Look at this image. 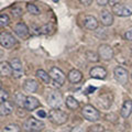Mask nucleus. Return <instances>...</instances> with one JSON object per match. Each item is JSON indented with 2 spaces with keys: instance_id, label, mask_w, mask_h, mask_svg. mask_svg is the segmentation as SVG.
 <instances>
[{
  "instance_id": "obj_14",
  "label": "nucleus",
  "mask_w": 132,
  "mask_h": 132,
  "mask_svg": "<svg viewBox=\"0 0 132 132\" xmlns=\"http://www.w3.org/2000/svg\"><path fill=\"white\" fill-rule=\"evenodd\" d=\"M99 18H100L101 24H104L105 27H109L113 23V15L108 10H102L100 12V16Z\"/></svg>"
},
{
  "instance_id": "obj_16",
  "label": "nucleus",
  "mask_w": 132,
  "mask_h": 132,
  "mask_svg": "<svg viewBox=\"0 0 132 132\" xmlns=\"http://www.w3.org/2000/svg\"><path fill=\"white\" fill-rule=\"evenodd\" d=\"M67 78H68V80L71 81L72 84H77V82H79L82 79V74H81L80 71L74 68V69H72V71H69L68 75H67Z\"/></svg>"
},
{
  "instance_id": "obj_6",
  "label": "nucleus",
  "mask_w": 132,
  "mask_h": 132,
  "mask_svg": "<svg viewBox=\"0 0 132 132\" xmlns=\"http://www.w3.org/2000/svg\"><path fill=\"white\" fill-rule=\"evenodd\" d=\"M112 12L119 16H129L132 14V5L118 3V5L112 7Z\"/></svg>"
},
{
  "instance_id": "obj_11",
  "label": "nucleus",
  "mask_w": 132,
  "mask_h": 132,
  "mask_svg": "<svg viewBox=\"0 0 132 132\" xmlns=\"http://www.w3.org/2000/svg\"><path fill=\"white\" fill-rule=\"evenodd\" d=\"M14 33L19 36V38L27 39L29 36V34H30V31H29V28L27 27L26 23L19 22V23H16L15 27H14Z\"/></svg>"
},
{
  "instance_id": "obj_31",
  "label": "nucleus",
  "mask_w": 132,
  "mask_h": 132,
  "mask_svg": "<svg viewBox=\"0 0 132 132\" xmlns=\"http://www.w3.org/2000/svg\"><path fill=\"white\" fill-rule=\"evenodd\" d=\"M8 97H9V95H8V93L6 92V90L1 89V92H0V100H1V102L7 101Z\"/></svg>"
},
{
  "instance_id": "obj_38",
  "label": "nucleus",
  "mask_w": 132,
  "mask_h": 132,
  "mask_svg": "<svg viewBox=\"0 0 132 132\" xmlns=\"http://www.w3.org/2000/svg\"><path fill=\"white\" fill-rule=\"evenodd\" d=\"M53 2H59V0H52Z\"/></svg>"
},
{
  "instance_id": "obj_7",
  "label": "nucleus",
  "mask_w": 132,
  "mask_h": 132,
  "mask_svg": "<svg viewBox=\"0 0 132 132\" xmlns=\"http://www.w3.org/2000/svg\"><path fill=\"white\" fill-rule=\"evenodd\" d=\"M113 75L114 78L117 79L120 84L125 85L128 82V79H129V73L126 68H123L122 66H117L113 71Z\"/></svg>"
},
{
  "instance_id": "obj_8",
  "label": "nucleus",
  "mask_w": 132,
  "mask_h": 132,
  "mask_svg": "<svg viewBox=\"0 0 132 132\" xmlns=\"http://www.w3.org/2000/svg\"><path fill=\"white\" fill-rule=\"evenodd\" d=\"M98 54L99 57H101V60L110 61L113 57V50L108 44H101L98 47Z\"/></svg>"
},
{
  "instance_id": "obj_2",
  "label": "nucleus",
  "mask_w": 132,
  "mask_h": 132,
  "mask_svg": "<svg viewBox=\"0 0 132 132\" xmlns=\"http://www.w3.org/2000/svg\"><path fill=\"white\" fill-rule=\"evenodd\" d=\"M44 122L35 119L34 117H30L28 118L26 121L23 122V128L26 131H29V132H40L41 130L44 129Z\"/></svg>"
},
{
  "instance_id": "obj_29",
  "label": "nucleus",
  "mask_w": 132,
  "mask_h": 132,
  "mask_svg": "<svg viewBox=\"0 0 132 132\" xmlns=\"http://www.w3.org/2000/svg\"><path fill=\"white\" fill-rule=\"evenodd\" d=\"M89 132H105V128L101 125H95L89 127Z\"/></svg>"
},
{
  "instance_id": "obj_9",
  "label": "nucleus",
  "mask_w": 132,
  "mask_h": 132,
  "mask_svg": "<svg viewBox=\"0 0 132 132\" xmlns=\"http://www.w3.org/2000/svg\"><path fill=\"white\" fill-rule=\"evenodd\" d=\"M0 44L5 48H11L15 44V39L10 33L1 32V34H0Z\"/></svg>"
},
{
  "instance_id": "obj_27",
  "label": "nucleus",
  "mask_w": 132,
  "mask_h": 132,
  "mask_svg": "<svg viewBox=\"0 0 132 132\" xmlns=\"http://www.w3.org/2000/svg\"><path fill=\"white\" fill-rule=\"evenodd\" d=\"M2 132H20V128L16 125H8L3 128Z\"/></svg>"
},
{
  "instance_id": "obj_15",
  "label": "nucleus",
  "mask_w": 132,
  "mask_h": 132,
  "mask_svg": "<svg viewBox=\"0 0 132 132\" xmlns=\"http://www.w3.org/2000/svg\"><path fill=\"white\" fill-rule=\"evenodd\" d=\"M97 104H98L99 107H101V108L108 109L111 106V104H112V97H111V95H108V94L102 95V96H100L98 98Z\"/></svg>"
},
{
  "instance_id": "obj_36",
  "label": "nucleus",
  "mask_w": 132,
  "mask_h": 132,
  "mask_svg": "<svg viewBox=\"0 0 132 132\" xmlns=\"http://www.w3.org/2000/svg\"><path fill=\"white\" fill-rule=\"evenodd\" d=\"M38 116H39V117H41V118H45V117H46V113H45L44 110H40L38 112Z\"/></svg>"
},
{
  "instance_id": "obj_10",
  "label": "nucleus",
  "mask_w": 132,
  "mask_h": 132,
  "mask_svg": "<svg viewBox=\"0 0 132 132\" xmlns=\"http://www.w3.org/2000/svg\"><path fill=\"white\" fill-rule=\"evenodd\" d=\"M9 63L11 64V67H12V71H13V76L15 78H20L23 76V66L21 61L19 59H13L11 60Z\"/></svg>"
},
{
  "instance_id": "obj_32",
  "label": "nucleus",
  "mask_w": 132,
  "mask_h": 132,
  "mask_svg": "<svg viewBox=\"0 0 132 132\" xmlns=\"http://www.w3.org/2000/svg\"><path fill=\"white\" fill-rule=\"evenodd\" d=\"M125 38H126V40H128V41H132V28L129 29V30L126 32Z\"/></svg>"
},
{
  "instance_id": "obj_25",
  "label": "nucleus",
  "mask_w": 132,
  "mask_h": 132,
  "mask_svg": "<svg viewBox=\"0 0 132 132\" xmlns=\"http://www.w3.org/2000/svg\"><path fill=\"white\" fill-rule=\"evenodd\" d=\"M86 59H87L89 62H94V63H96V62L99 61V54H97L96 52H93V51H87L86 52Z\"/></svg>"
},
{
  "instance_id": "obj_20",
  "label": "nucleus",
  "mask_w": 132,
  "mask_h": 132,
  "mask_svg": "<svg viewBox=\"0 0 132 132\" xmlns=\"http://www.w3.org/2000/svg\"><path fill=\"white\" fill-rule=\"evenodd\" d=\"M12 111H13V105H12V102L8 100L5 102H1V105H0V113H1V116L10 114Z\"/></svg>"
},
{
  "instance_id": "obj_13",
  "label": "nucleus",
  "mask_w": 132,
  "mask_h": 132,
  "mask_svg": "<svg viewBox=\"0 0 132 132\" xmlns=\"http://www.w3.org/2000/svg\"><path fill=\"white\" fill-rule=\"evenodd\" d=\"M82 24L87 30H96L98 28V21L97 19L93 15H86L84 20H82Z\"/></svg>"
},
{
  "instance_id": "obj_12",
  "label": "nucleus",
  "mask_w": 132,
  "mask_h": 132,
  "mask_svg": "<svg viewBox=\"0 0 132 132\" xmlns=\"http://www.w3.org/2000/svg\"><path fill=\"white\" fill-rule=\"evenodd\" d=\"M90 76L97 79H105L107 76V71L102 66H95L90 69Z\"/></svg>"
},
{
  "instance_id": "obj_34",
  "label": "nucleus",
  "mask_w": 132,
  "mask_h": 132,
  "mask_svg": "<svg viewBox=\"0 0 132 132\" xmlns=\"http://www.w3.org/2000/svg\"><path fill=\"white\" fill-rule=\"evenodd\" d=\"M81 5H84V6H90L93 3V0H79Z\"/></svg>"
},
{
  "instance_id": "obj_5",
  "label": "nucleus",
  "mask_w": 132,
  "mask_h": 132,
  "mask_svg": "<svg viewBox=\"0 0 132 132\" xmlns=\"http://www.w3.org/2000/svg\"><path fill=\"white\" fill-rule=\"evenodd\" d=\"M81 114L84 116V118L88 121H97L100 118V113L99 111L93 107L92 105H86L81 110Z\"/></svg>"
},
{
  "instance_id": "obj_33",
  "label": "nucleus",
  "mask_w": 132,
  "mask_h": 132,
  "mask_svg": "<svg viewBox=\"0 0 132 132\" xmlns=\"http://www.w3.org/2000/svg\"><path fill=\"white\" fill-rule=\"evenodd\" d=\"M96 1H97V3H98L99 6H102V7H104V6L109 5V1H110V0H96Z\"/></svg>"
},
{
  "instance_id": "obj_4",
  "label": "nucleus",
  "mask_w": 132,
  "mask_h": 132,
  "mask_svg": "<svg viewBox=\"0 0 132 132\" xmlns=\"http://www.w3.org/2000/svg\"><path fill=\"white\" fill-rule=\"evenodd\" d=\"M50 76L53 79L54 82V86L56 87H61L63 86V84L65 82V74L63 73L62 69H60L59 67H52L50 69Z\"/></svg>"
},
{
  "instance_id": "obj_23",
  "label": "nucleus",
  "mask_w": 132,
  "mask_h": 132,
  "mask_svg": "<svg viewBox=\"0 0 132 132\" xmlns=\"http://www.w3.org/2000/svg\"><path fill=\"white\" fill-rule=\"evenodd\" d=\"M65 104H66V106H67L71 110H76L78 107H79V104H78V101L75 99V97H73V96H68L67 98H66Z\"/></svg>"
},
{
  "instance_id": "obj_17",
  "label": "nucleus",
  "mask_w": 132,
  "mask_h": 132,
  "mask_svg": "<svg viewBox=\"0 0 132 132\" xmlns=\"http://www.w3.org/2000/svg\"><path fill=\"white\" fill-rule=\"evenodd\" d=\"M39 106H40V102H39V100L35 97H33V96L27 97L26 104H24V108H26L27 110L32 111V110H34V109L38 108Z\"/></svg>"
},
{
  "instance_id": "obj_3",
  "label": "nucleus",
  "mask_w": 132,
  "mask_h": 132,
  "mask_svg": "<svg viewBox=\"0 0 132 132\" xmlns=\"http://www.w3.org/2000/svg\"><path fill=\"white\" fill-rule=\"evenodd\" d=\"M46 101L50 107H52L53 109H56V108H60L62 104H63V97H62V94L60 92L52 90L47 95Z\"/></svg>"
},
{
  "instance_id": "obj_37",
  "label": "nucleus",
  "mask_w": 132,
  "mask_h": 132,
  "mask_svg": "<svg viewBox=\"0 0 132 132\" xmlns=\"http://www.w3.org/2000/svg\"><path fill=\"white\" fill-rule=\"evenodd\" d=\"M71 132H84V131H82L80 127H75V128H73Z\"/></svg>"
},
{
  "instance_id": "obj_28",
  "label": "nucleus",
  "mask_w": 132,
  "mask_h": 132,
  "mask_svg": "<svg viewBox=\"0 0 132 132\" xmlns=\"http://www.w3.org/2000/svg\"><path fill=\"white\" fill-rule=\"evenodd\" d=\"M9 22H10V19H9V16H8L6 13H1V14H0V26H1L2 28L7 27L8 24H9Z\"/></svg>"
},
{
  "instance_id": "obj_22",
  "label": "nucleus",
  "mask_w": 132,
  "mask_h": 132,
  "mask_svg": "<svg viewBox=\"0 0 132 132\" xmlns=\"http://www.w3.org/2000/svg\"><path fill=\"white\" fill-rule=\"evenodd\" d=\"M36 76H38V78H40V80L43 81L44 84H50L51 76L45 71H43V69H38V71H36Z\"/></svg>"
},
{
  "instance_id": "obj_1",
  "label": "nucleus",
  "mask_w": 132,
  "mask_h": 132,
  "mask_svg": "<svg viewBox=\"0 0 132 132\" xmlns=\"http://www.w3.org/2000/svg\"><path fill=\"white\" fill-rule=\"evenodd\" d=\"M48 119H50V121L52 123H54V125L61 126V125H64V123L67 121L68 114L60 109H52V110H50V112H48Z\"/></svg>"
},
{
  "instance_id": "obj_30",
  "label": "nucleus",
  "mask_w": 132,
  "mask_h": 132,
  "mask_svg": "<svg viewBox=\"0 0 132 132\" xmlns=\"http://www.w3.org/2000/svg\"><path fill=\"white\" fill-rule=\"evenodd\" d=\"M22 13H23L22 9H20V8H18V7H15V8L12 9V14H13V16H15V18H19V16H21Z\"/></svg>"
},
{
  "instance_id": "obj_19",
  "label": "nucleus",
  "mask_w": 132,
  "mask_h": 132,
  "mask_svg": "<svg viewBox=\"0 0 132 132\" xmlns=\"http://www.w3.org/2000/svg\"><path fill=\"white\" fill-rule=\"evenodd\" d=\"M131 112H132V100L128 99V100H126L125 102H123L120 113H121V116L123 118H128L131 114Z\"/></svg>"
},
{
  "instance_id": "obj_35",
  "label": "nucleus",
  "mask_w": 132,
  "mask_h": 132,
  "mask_svg": "<svg viewBox=\"0 0 132 132\" xmlns=\"http://www.w3.org/2000/svg\"><path fill=\"white\" fill-rule=\"evenodd\" d=\"M118 3H120V0H110L109 1V5L111 7H114L116 5H118Z\"/></svg>"
},
{
  "instance_id": "obj_18",
  "label": "nucleus",
  "mask_w": 132,
  "mask_h": 132,
  "mask_svg": "<svg viewBox=\"0 0 132 132\" xmlns=\"http://www.w3.org/2000/svg\"><path fill=\"white\" fill-rule=\"evenodd\" d=\"M23 89L26 93H35L38 89V82L34 79H27L23 84Z\"/></svg>"
},
{
  "instance_id": "obj_21",
  "label": "nucleus",
  "mask_w": 132,
  "mask_h": 132,
  "mask_svg": "<svg viewBox=\"0 0 132 132\" xmlns=\"http://www.w3.org/2000/svg\"><path fill=\"white\" fill-rule=\"evenodd\" d=\"M0 73H1V76H11L13 74L11 64L8 63V62H1V64H0Z\"/></svg>"
},
{
  "instance_id": "obj_26",
  "label": "nucleus",
  "mask_w": 132,
  "mask_h": 132,
  "mask_svg": "<svg viewBox=\"0 0 132 132\" xmlns=\"http://www.w3.org/2000/svg\"><path fill=\"white\" fill-rule=\"evenodd\" d=\"M27 10L29 11V13H31V14H34V15L40 14V9L35 5H33V3H28Z\"/></svg>"
},
{
  "instance_id": "obj_39",
  "label": "nucleus",
  "mask_w": 132,
  "mask_h": 132,
  "mask_svg": "<svg viewBox=\"0 0 132 132\" xmlns=\"http://www.w3.org/2000/svg\"><path fill=\"white\" fill-rule=\"evenodd\" d=\"M47 132H54V131H47Z\"/></svg>"
},
{
  "instance_id": "obj_24",
  "label": "nucleus",
  "mask_w": 132,
  "mask_h": 132,
  "mask_svg": "<svg viewBox=\"0 0 132 132\" xmlns=\"http://www.w3.org/2000/svg\"><path fill=\"white\" fill-rule=\"evenodd\" d=\"M26 99H27V97L24 96L22 93H16V94L14 95V101H15L20 107H21V106L24 107V104H26Z\"/></svg>"
},
{
  "instance_id": "obj_40",
  "label": "nucleus",
  "mask_w": 132,
  "mask_h": 132,
  "mask_svg": "<svg viewBox=\"0 0 132 132\" xmlns=\"http://www.w3.org/2000/svg\"><path fill=\"white\" fill-rule=\"evenodd\" d=\"M131 76H132V74H131Z\"/></svg>"
}]
</instances>
